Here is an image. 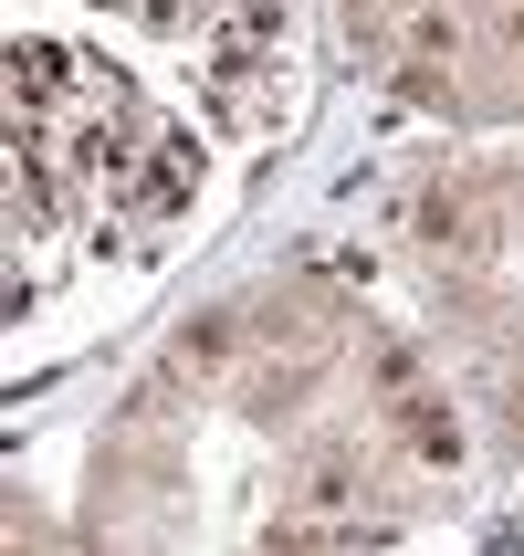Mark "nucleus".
Returning <instances> with one entry per match:
<instances>
[{
  "instance_id": "f257e3e1",
  "label": "nucleus",
  "mask_w": 524,
  "mask_h": 556,
  "mask_svg": "<svg viewBox=\"0 0 524 556\" xmlns=\"http://www.w3.org/2000/svg\"><path fill=\"white\" fill-rule=\"evenodd\" d=\"M231 357H242V315H231V305H210V315H189V326H179V368L210 378V368H231Z\"/></svg>"
},
{
  "instance_id": "f03ea898",
  "label": "nucleus",
  "mask_w": 524,
  "mask_h": 556,
  "mask_svg": "<svg viewBox=\"0 0 524 556\" xmlns=\"http://www.w3.org/2000/svg\"><path fill=\"white\" fill-rule=\"evenodd\" d=\"M420 220H431V242H462V252H494V242H503V231H494V211H483V200H462V189H440Z\"/></svg>"
},
{
  "instance_id": "7ed1b4c3",
  "label": "nucleus",
  "mask_w": 524,
  "mask_h": 556,
  "mask_svg": "<svg viewBox=\"0 0 524 556\" xmlns=\"http://www.w3.org/2000/svg\"><path fill=\"white\" fill-rule=\"evenodd\" d=\"M294 504H305V515H346V504H357V463H346V452H315V463L294 472Z\"/></svg>"
},
{
  "instance_id": "20e7f679",
  "label": "nucleus",
  "mask_w": 524,
  "mask_h": 556,
  "mask_svg": "<svg viewBox=\"0 0 524 556\" xmlns=\"http://www.w3.org/2000/svg\"><path fill=\"white\" fill-rule=\"evenodd\" d=\"M399 420H409V452H420V463H431V472H462V431H451V409L409 400Z\"/></svg>"
},
{
  "instance_id": "39448f33",
  "label": "nucleus",
  "mask_w": 524,
  "mask_h": 556,
  "mask_svg": "<svg viewBox=\"0 0 524 556\" xmlns=\"http://www.w3.org/2000/svg\"><path fill=\"white\" fill-rule=\"evenodd\" d=\"M11 74H22V94H63L74 53H63V42H22V53H11Z\"/></svg>"
},
{
  "instance_id": "423d86ee",
  "label": "nucleus",
  "mask_w": 524,
  "mask_h": 556,
  "mask_svg": "<svg viewBox=\"0 0 524 556\" xmlns=\"http://www.w3.org/2000/svg\"><path fill=\"white\" fill-rule=\"evenodd\" d=\"M409 42H420V53H462V22H451V11H409Z\"/></svg>"
},
{
  "instance_id": "0eeeda50",
  "label": "nucleus",
  "mask_w": 524,
  "mask_h": 556,
  "mask_svg": "<svg viewBox=\"0 0 524 556\" xmlns=\"http://www.w3.org/2000/svg\"><path fill=\"white\" fill-rule=\"evenodd\" d=\"M503 42H514V53H524V0H503Z\"/></svg>"
},
{
  "instance_id": "6e6552de",
  "label": "nucleus",
  "mask_w": 524,
  "mask_h": 556,
  "mask_svg": "<svg viewBox=\"0 0 524 556\" xmlns=\"http://www.w3.org/2000/svg\"><path fill=\"white\" fill-rule=\"evenodd\" d=\"M388 11H420V0H388Z\"/></svg>"
}]
</instances>
